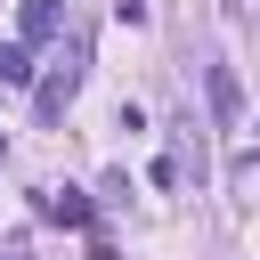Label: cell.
Returning a JSON list of instances; mask_svg holds the SVG:
<instances>
[{
  "mask_svg": "<svg viewBox=\"0 0 260 260\" xmlns=\"http://www.w3.org/2000/svg\"><path fill=\"white\" fill-rule=\"evenodd\" d=\"M81 81H89V41H81V32H65L57 65H49L41 81H32V114H41V122H57V114H65L73 98H81Z\"/></svg>",
  "mask_w": 260,
  "mask_h": 260,
  "instance_id": "obj_1",
  "label": "cell"
},
{
  "mask_svg": "<svg viewBox=\"0 0 260 260\" xmlns=\"http://www.w3.org/2000/svg\"><path fill=\"white\" fill-rule=\"evenodd\" d=\"M16 41H24V49L65 41V0H16Z\"/></svg>",
  "mask_w": 260,
  "mask_h": 260,
  "instance_id": "obj_3",
  "label": "cell"
},
{
  "mask_svg": "<svg viewBox=\"0 0 260 260\" xmlns=\"http://www.w3.org/2000/svg\"><path fill=\"white\" fill-rule=\"evenodd\" d=\"M203 98H211V122H219V130H236V122H244V89H236V73H228V65H211V73H203Z\"/></svg>",
  "mask_w": 260,
  "mask_h": 260,
  "instance_id": "obj_4",
  "label": "cell"
},
{
  "mask_svg": "<svg viewBox=\"0 0 260 260\" xmlns=\"http://www.w3.org/2000/svg\"><path fill=\"white\" fill-rule=\"evenodd\" d=\"M114 16L122 24H146V0H114Z\"/></svg>",
  "mask_w": 260,
  "mask_h": 260,
  "instance_id": "obj_6",
  "label": "cell"
},
{
  "mask_svg": "<svg viewBox=\"0 0 260 260\" xmlns=\"http://www.w3.org/2000/svg\"><path fill=\"white\" fill-rule=\"evenodd\" d=\"M0 154H8V138H0Z\"/></svg>",
  "mask_w": 260,
  "mask_h": 260,
  "instance_id": "obj_7",
  "label": "cell"
},
{
  "mask_svg": "<svg viewBox=\"0 0 260 260\" xmlns=\"http://www.w3.org/2000/svg\"><path fill=\"white\" fill-rule=\"evenodd\" d=\"M32 211H41L49 228H98V203H89L81 187H41V195H32Z\"/></svg>",
  "mask_w": 260,
  "mask_h": 260,
  "instance_id": "obj_2",
  "label": "cell"
},
{
  "mask_svg": "<svg viewBox=\"0 0 260 260\" xmlns=\"http://www.w3.org/2000/svg\"><path fill=\"white\" fill-rule=\"evenodd\" d=\"M0 81H16V89L32 81V49L24 41H0Z\"/></svg>",
  "mask_w": 260,
  "mask_h": 260,
  "instance_id": "obj_5",
  "label": "cell"
}]
</instances>
